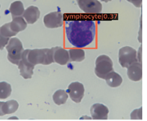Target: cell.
<instances>
[{
	"mask_svg": "<svg viewBox=\"0 0 147 121\" xmlns=\"http://www.w3.org/2000/svg\"><path fill=\"white\" fill-rule=\"evenodd\" d=\"M96 35V23L92 18L73 16L65 21L66 39L75 48L90 46L94 42Z\"/></svg>",
	"mask_w": 147,
	"mask_h": 121,
	"instance_id": "cell-1",
	"label": "cell"
},
{
	"mask_svg": "<svg viewBox=\"0 0 147 121\" xmlns=\"http://www.w3.org/2000/svg\"><path fill=\"white\" fill-rule=\"evenodd\" d=\"M22 61L34 68L37 64L50 65L54 62L52 49H25L22 55Z\"/></svg>",
	"mask_w": 147,
	"mask_h": 121,
	"instance_id": "cell-2",
	"label": "cell"
},
{
	"mask_svg": "<svg viewBox=\"0 0 147 121\" xmlns=\"http://www.w3.org/2000/svg\"><path fill=\"white\" fill-rule=\"evenodd\" d=\"M6 49L8 52L7 58L9 62L15 65H18L22 60V55L23 52V46L20 39L16 37L10 38L8 44L6 45Z\"/></svg>",
	"mask_w": 147,
	"mask_h": 121,
	"instance_id": "cell-3",
	"label": "cell"
},
{
	"mask_svg": "<svg viewBox=\"0 0 147 121\" xmlns=\"http://www.w3.org/2000/svg\"><path fill=\"white\" fill-rule=\"evenodd\" d=\"M113 71V61L106 55H99L96 60L95 74L101 79L106 78V76Z\"/></svg>",
	"mask_w": 147,
	"mask_h": 121,
	"instance_id": "cell-4",
	"label": "cell"
},
{
	"mask_svg": "<svg viewBox=\"0 0 147 121\" xmlns=\"http://www.w3.org/2000/svg\"><path fill=\"white\" fill-rule=\"evenodd\" d=\"M138 62L137 51L130 47L125 46L119 50V63L122 68H128L132 64Z\"/></svg>",
	"mask_w": 147,
	"mask_h": 121,
	"instance_id": "cell-5",
	"label": "cell"
},
{
	"mask_svg": "<svg viewBox=\"0 0 147 121\" xmlns=\"http://www.w3.org/2000/svg\"><path fill=\"white\" fill-rule=\"evenodd\" d=\"M79 8L88 14H99L102 10V5L99 0H78Z\"/></svg>",
	"mask_w": 147,
	"mask_h": 121,
	"instance_id": "cell-6",
	"label": "cell"
},
{
	"mask_svg": "<svg viewBox=\"0 0 147 121\" xmlns=\"http://www.w3.org/2000/svg\"><path fill=\"white\" fill-rule=\"evenodd\" d=\"M67 93L72 101L80 103L84 96V86L78 81L72 82L68 86Z\"/></svg>",
	"mask_w": 147,
	"mask_h": 121,
	"instance_id": "cell-7",
	"label": "cell"
},
{
	"mask_svg": "<svg viewBox=\"0 0 147 121\" xmlns=\"http://www.w3.org/2000/svg\"><path fill=\"white\" fill-rule=\"evenodd\" d=\"M44 24L47 28L55 29L63 26V15L59 11H53L47 14L43 18Z\"/></svg>",
	"mask_w": 147,
	"mask_h": 121,
	"instance_id": "cell-8",
	"label": "cell"
},
{
	"mask_svg": "<svg viewBox=\"0 0 147 121\" xmlns=\"http://www.w3.org/2000/svg\"><path fill=\"white\" fill-rule=\"evenodd\" d=\"M109 113V108L101 103H96L90 108L91 117L95 120H107Z\"/></svg>",
	"mask_w": 147,
	"mask_h": 121,
	"instance_id": "cell-9",
	"label": "cell"
},
{
	"mask_svg": "<svg viewBox=\"0 0 147 121\" xmlns=\"http://www.w3.org/2000/svg\"><path fill=\"white\" fill-rule=\"evenodd\" d=\"M52 51L54 62L59 65H66L70 62L69 51L62 47H53L52 48Z\"/></svg>",
	"mask_w": 147,
	"mask_h": 121,
	"instance_id": "cell-10",
	"label": "cell"
},
{
	"mask_svg": "<svg viewBox=\"0 0 147 121\" xmlns=\"http://www.w3.org/2000/svg\"><path fill=\"white\" fill-rule=\"evenodd\" d=\"M127 76L133 81L142 80V64L139 62L132 64L127 68Z\"/></svg>",
	"mask_w": 147,
	"mask_h": 121,
	"instance_id": "cell-11",
	"label": "cell"
},
{
	"mask_svg": "<svg viewBox=\"0 0 147 121\" xmlns=\"http://www.w3.org/2000/svg\"><path fill=\"white\" fill-rule=\"evenodd\" d=\"M40 16V10L36 6H29V7H28L24 10V13L22 15L23 18L25 19V21L28 24H33V23H36V21L39 19Z\"/></svg>",
	"mask_w": 147,
	"mask_h": 121,
	"instance_id": "cell-12",
	"label": "cell"
},
{
	"mask_svg": "<svg viewBox=\"0 0 147 121\" xmlns=\"http://www.w3.org/2000/svg\"><path fill=\"white\" fill-rule=\"evenodd\" d=\"M105 81L107 82V84L111 87V88H118L121 85L123 80L122 77L116 72L112 71L110 72L105 78Z\"/></svg>",
	"mask_w": 147,
	"mask_h": 121,
	"instance_id": "cell-13",
	"label": "cell"
},
{
	"mask_svg": "<svg viewBox=\"0 0 147 121\" xmlns=\"http://www.w3.org/2000/svg\"><path fill=\"white\" fill-rule=\"evenodd\" d=\"M10 23V27L12 29V30L14 32H16V34L24 30L27 28V22L25 21V19L23 18V16H17V17H14L12 18V21L9 23Z\"/></svg>",
	"mask_w": 147,
	"mask_h": 121,
	"instance_id": "cell-14",
	"label": "cell"
},
{
	"mask_svg": "<svg viewBox=\"0 0 147 121\" xmlns=\"http://www.w3.org/2000/svg\"><path fill=\"white\" fill-rule=\"evenodd\" d=\"M24 6L21 1H15L9 6V12L11 14L12 18L17 16H22L24 13Z\"/></svg>",
	"mask_w": 147,
	"mask_h": 121,
	"instance_id": "cell-15",
	"label": "cell"
},
{
	"mask_svg": "<svg viewBox=\"0 0 147 121\" xmlns=\"http://www.w3.org/2000/svg\"><path fill=\"white\" fill-rule=\"evenodd\" d=\"M70 61L80 62L85 59V52L81 49H71L69 50Z\"/></svg>",
	"mask_w": 147,
	"mask_h": 121,
	"instance_id": "cell-16",
	"label": "cell"
},
{
	"mask_svg": "<svg viewBox=\"0 0 147 121\" xmlns=\"http://www.w3.org/2000/svg\"><path fill=\"white\" fill-rule=\"evenodd\" d=\"M68 97H69V94L65 90H62V89H59V90H57L53 95V100L54 101V103L58 106H60V105H63L65 104L67 100H68Z\"/></svg>",
	"mask_w": 147,
	"mask_h": 121,
	"instance_id": "cell-17",
	"label": "cell"
},
{
	"mask_svg": "<svg viewBox=\"0 0 147 121\" xmlns=\"http://www.w3.org/2000/svg\"><path fill=\"white\" fill-rule=\"evenodd\" d=\"M17 66H18L19 71H20V75L24 79H31L32 78L33 74H34V68L25 64L22 60Z\"/></svg>",
	"mask_w": 147,
	"mask_h": 121,
	"instance_id": "cell-18",
	"label": "cell"
},
{
	"mask_svg": "<svg viewBox=\"0 0 147 121\" xmlns=\"http://www.w3.org/2000/svg\"><path fill=\"white\" fill-rule=\"evenodd\" d=\"M18 102L16 100H9V101H6L3 103V111L4 113V114H10V113H13L17 111L18 109Z\"/></svg>",
	"mask_w": 147,
	"mask_h": 121,
	"instance_id": "cell-19",
	"label": "cell"
},
{
	"mask_svg": "<svg viewBox=\"0 0 147 121\" xmlns=\"http://www.w3.org/2000/svg\"><path fill=\"white\" fill-rule=\"evenodd\" d=\"M11 94V86L6 81L0 82V99L4 100Z\"/></svg>",
	"mask_w": 147,
	"mask_h": 121,
	"instance_id": "cell-20",
	"label": "cell"
},
{
	"mask_svg": "<svg viewBox=\"0 0 147 121\" xmlns=\"http://www.w3.org/2000/svg\"><path fill=\"white\" fill-rule=\"evenodd\" d=\"M0 32H1L3 36H7V37H9V38H10V37H13L14 36L16 35V33L14 32V31L12 30L9 23H7L2 25V26L0 27Z\"/></svg>",
	"mask_w": 147,
	"mask_h": 121,
	"instance_id": "cell-21",
	"label": "cell"
},
{
	"mask_svg": "<svg viewBox=\"0 0 147 121\" xmlns=\"http://www.w3.org/2000/svg\"><path fill=\"white\" fill-rule=\"evenodd\" d=\"M130 118L132 120H142V107L134 110L130 114Z\"/></svg>",
	"mask_w": 147,
	"mask_h": 121,
	"instance_id": "cell-22",
	"label": "cell"
},
{
	"mask_svg": "<svg viewBox=\"0 0 147 121\" xmlns=\"http://www.w3.org/2000/svg\"><path fill=\"white\" fill-rule=\"evenodd\" d=\"M9 41V37H7V36H3L0 32V50L3 49L6 47V45L8 44Z\"/></svg>",
	"mask_w": 147,
	"mask_h": 121,
	"instance_id": "cell-23",
	"label": "cell"
},
{
	"mask_svg": "<svg viewBox=\"0 0 147 121\" xmlns=\"http://www.w3.org/2000/svg\"><path fill=\"white\" fill-rule=\"evenodd\" d=\"M127 1L133 3L137 8H140L142 6V0H127Z\"/></svg>",
	"mask_w": 147,
	"mask_h": 121,
	"instance_id": "cell-24",
	"label": "cell"
},
{
	"mask_svg": "<svg viewBox=\"0 0 147 121\" xmlns=\"http://www.w3.org/2000/svg\"><path fill=\"white\" fill-rule=\"evenodd\" d=\"M141 55H142V47L140 46V48H139V50H138V52H137V57H138V62H142V56H141Z\"/></svg>",
	"mask_w": 147,
	"mask_h": 121,
	"instance_id": "cell-25",
	"label": "cell"
},
{
	"mask_svg": "<svg viewBox=\"0 0 147 121\" xmlns=\"http://www.w3.org/2000/svg\"><path fill=\"white\" fill-rule=\"evenodd\" d=\"M3 103H4V102L0 101V116H3V115H5V114H4V113H3Z\"/></svg>",
	"mask_w": 147,
	"mask_h": 121,
	"instance_id": "cell-26",
	"label": "cell"
},
{
	"mask_svg": "<svg viewBox=\"0 0 147 121\" xmlns=\"http://www.w3.org/2000/svg\"><path fill=\"white\" fill-rule=\"evenodd\" d=\"M102 1H103V2H105V3H108V2H110L111 0H102Z\"/></svg>",
	"mask_w": 147,
	"mask_h": 121,
	"instance_id": "cell-27",
	"label": "cell"
},
{
	"mask_svg": "<svg viewBox=\"0 0 147 121\" xmlns=\"http://www.w3.org/2000/svg\"><path fill=\"white\" fill-rule=\"evenodd\" d=\"M0 7H1V6H0Z\"/></svg>",
	"mask_w": 147,
	"mask_h": 121,
	"instance_id": "cell-28",
	"label": "cell"
}]
</instances>
